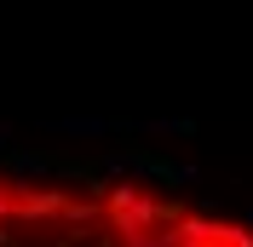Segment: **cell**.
Wrapping results in <instances>:
<instances>
[{
    "label": "cell",
    "mask_w": 253,
    "mask_h": 247,
    "mask_svg": "<svg viewBox=\"0 0 253 247\" xmlns=\"http://www.w3.org/2000/svg\"><path fill=\"white\" fill-rule=\"evenodd\" d=\"M0 247H253V224L144 178L0 167Z\"/></svg>",
    "instance_id": "cell-1"
}]
</instances>
